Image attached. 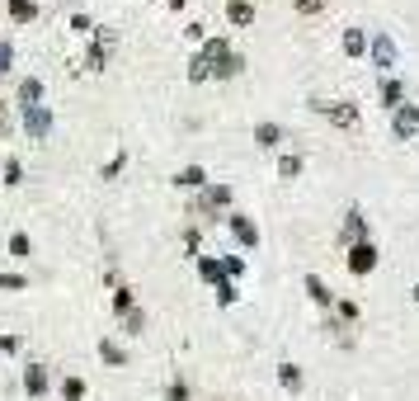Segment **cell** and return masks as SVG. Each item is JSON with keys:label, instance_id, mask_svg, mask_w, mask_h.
Listing matches in <instances>:
<instances>
[{"label": "cell", "instance_id": "cell-1", "mask_svg": "<svg viewBox=\"0 0 419 401\" xmlns=\"http://www.w3.org/2000/svg\"><path fill=\"white\" fill-rule=\"evenodd\" d=\"M24 133L28 137H48L52 133V109L48 104H28L24 109Z\"/></svg>", "mask_w": 419, "mask_h": 401}, {"label": "cell", "instance_id": "cell-2", "mask_svg": "<svg viewBox=\"0 0 419 401\" xmlns=\"http://www.w3.org/2000/svg\"><path fill=\"white\" fill-rule=\"evenodd\" d=\"M24 392L28 397H43V392H48V369H43V364H28L24 369Z\"/></svg>", "mask_w": 419, "mask_h": 401}, {"label": "cell", "instance_id": "cell-3", "mask_svg": "<svg viewBox=\"0 0 419 401\" xmlns=\"http://www.w3.org/2000/svg\"><path fill=\"white\" fill-rule=\"evenodd\" d=\"M108 48H113V33H95V48H90V71H99L108 62Z\"/></svg>", "mask_w": 419, "mask_h": 401}, {"label": "cell", "instance_id": "cell-4", "mask_svg": "<svg viewBox=\"0 0 419 401\" xmlns=\"http://www.w3.org/2000/svg\"><path fill=\"white\" fill-rule=\"evenodd\" d=\"M372 265H377V250H372V245H353V255H349V269H353V274H367Z\"/></svg>", "mask_w": 419, "mask_h": 401}, {"label": "cell", "instance_id": "cell-5", "mask_svg": "<svg viewBox=\"0 0 419 401\" xmlns=\"http://www.w3.org/2000/svg\"><path fill=\"white\" fill-rule=\"evenodd\" d=\"M19 104H43V80H33V76H28V80H19Z\"/></svg>", "mask_w": 419, "mask_h": 401}, {"label": "cell", "instance_id": "cell-6", "mask_svg": "<svg viewBox=\"0 0 419 401\" xmlns=\"http://www.w3.org/2000/svg\"><path fill=\"white\" fill-rule=\"evenodd\" d=\"M10 19H14V24L38 19V5H33V0H10Z\"/></svg>", "mask_w": 419, "mask_h": 401}, {"label": "cell", "instance_id": "cell-7", "mask_svg": "<svg viewBox=\"0 0 419 401\" xmlns=\"http://www.w3.org/2000/svg\"><path fill=\"white\" fill-rule=\"evenodd\" d=\"M415 128H419V109H400V113H396V133L410 137Z\"/></svg>", "mask_w": 419, "mask_h": 401}, {"label": "cell", "instance_id": "cell-8", "mask_svg": "<svg viewBox=\"0 0 419 401\" xmlns=\"http://www.w3.org/2000/svg\"><path fill=\"white\" fill-rule=\"evenodd\" d=\"M320 109H325V113H330V118H335V123H344V128H353V123H358V109H349V104H340V109L320 104Z\"/></svg>", "mask_w": 419, "mask_h": 401}, {"label": "cell", "instance_id": "cell-9", "mask_svg": "<svg viewBox=\"0 0 419 401\" xmlns=\"http://www.w3.org/2000/svg\"><path fill=\"white\" fill-rule=\"evenodd\" d=\"M255 137H260V147H278L283 128H278V123H260V128H255Z\"/></svg>", "mask_w": 419, "mask_h": 401}, {"label": "cell", "instance_id": "cell-10", "mask_svg": "<svg viewBox=\"0 0 419 401\" xmlns=\"http://www.w3.org/2000/svg\"><path fill=\"white\" fill-rule=\"evenodd\" d=\"M175 185H184V189H198V185H203V170H198V165H188V170H179V175H175Z\"/></svg>", "mask_w": 419, "mask_h": 401}, {"label": "cell", "instance_id": "cell-11", "mask_svg": "<svg viewBox=\"0 0 419 401\" xmlns=\"http://www.w3.org/2000/svg\"><path fill=\"white\" fill-rule=\"evenodd\" d=\"M231 232H236V236L245 241V245H255V227H250V222H245V217H240V213L231 217Z\"/></svg>", "mask_w": 419, "mask_h": 401}, {"label": "cell", "instance_id": "cell-12", "mask_svg": "<svg viewBox=\"0 0 419 401\" xmlns=\"http://www.w3.org/2000/svg\"><path fill=\"white\" fill-rule=\"evenodd\" d=\"M208 208H222V203H231V189L226 185H217V189H208V198H203Z\"/></svg>", "mask_w": 419, "mask_h": 401}, {"label": "cell", "instance_id": "cell-13", "mask_svg": "<svg viewBox=\"0 0 419 401\" xmlns=\"http://www.w3.org/2000/svg\"><path fill=\"white\" fill-rule=\"evenodd\" d=\"M61 397H66V401H80V397H85V382H80V377H66V382H61Z\"/></svg>", "mask_w": 419, "mask_h": 401}, {"label": "cell", "instance_id": "cell-14", "mask_svg": "<svg viewBox=\"0 0 419 401\" xmlns=\"http://www.w3.org/2000/svg\"><path fill=\"white\" fill-rule=\"evenodd\" d=\"M231 19H236V24H250V19H255V10H250L245 0H231Z\"/></svg>", "mask_w": 419, "mask_h": 401}, {"label": "cell", "instance_id": "cell-15", "mask_svg": "<svg viewBox=\"0 0 419 401\" xmlns=\"http://www.w3.org/2000/svg\"><path fill=\"white\" fill-rule=\"evenodd\" d=\"M5 185H24V165L19 160H5Z\"/></svg>", "mask_w": 419, "mask_h": 401}, {"label": "cell", "instance_id": "cell-16", "mask_svg": "<svg viewBox=\"0 0 419 401\" xmlns=\"http://www.w3.org/2000/svg\"><path fill=\"white\" fill-rule=\"evenodd\" d=\"M283 387H288V392H297V387H302V373H297V369H292V364H283Z\"/></svg>", "mask_w": 419, "mask_h": 401}, {"label": "cell", "instance_id": "cell-17", "mask_svg": "<svg viewBox=\"0 0 419 401\" xmlns=\"http://www.w3.org/2000/svg\"><path fill=\"white\" fill-rule=\"evenodd\" d=\"M10 255H19V260L28 255V236H24V232H14V236H10Z\"/></svg>", "mask_w": 419, "mask_h": 401}, {"label": "cell", "instance_id": "cell-18", "mask_svg": "<svg viewBox=\"0 0 419 401\" xmlns=\"http://www.w3.org/2000/svg\"><path fill=\"white\" fill-rule=\"evenodd\" d=\"M99 354H104L108 364H123V359H128V354H123V349L113 345V340H104V345H99Z\"/></svg>", "mask_w": 419, "mask_h": 401}, {"label": "cell", "instance_id": "cell-19", "mask_svg": "<svg viewBox=\"0 0 419 401\" xmlns=\"http://www.w3.org/2000/svg\"><path fill=\"white\" fill-rule=\"evenodd\" d=\"M10 66H14V48H10V43H5V38H0V76H5V71H10Z\"/></svg>", "mask_w": 419, "mask_h": 401}, {"label": "cell", "instance_id": "cell-20", "mask_svg": "<svg viewBox=\"0 0 419 401\" xmlns=\"http://www.w3.org/2000/svg\"><path fill=\"white\" fill-rule=\"evenodd\" d=\"M278 170H283V180H292V175L302 170V156H283V165H278Z\"/></svg>", "mask_w": 419, "mask_h": 401}, {"label": "cell", "instance_id": "cell-21", "mask_svg": "<svg viewBox=\"0 0 419 401\" xmlns=\"http://www.w3.org/2000/svg\"><path fill=\"white\" fill-rule=\"evenodd\" d=\"M113 307H118L123 317H128V312H132V293H128V288H118V297H113Z\"/></svg>", "mask_w": 419, "mask_h": 401}, {"label": "cell", "instance_id": "cell-22", "mask_svg": "<svg viewBox=\"0 0 419 401\" xmlns=\"http://www.w3.org/2000/svg\"><path fill=\"white\" fill-rule=\"evenodd\" d=\"M306 288H311L315 302H330V293H325V283H320V279H306Z\"/></svg>", "mask_w": 419, "mask_h": 401}, {"label": "cell", "instance_id": "cell-23", "mask_svg": "<svg viewBox=\"0 0 419 401\" xmlns=\"http://www.w3.org/2000/svg\"><path fill=\"white\" fill-rule=\"evenodd\" d=\"M372 57H382V62H391V43H387V38H377V43H372Z\"/></svg>", "mask_w": 419, "mask_h": 401}, {"label": "cell", "instance_id": "cell-24", "mask_svg": "<svg viewBox=\"0 0 419 401\" xmlns=\"http://www.w3.org/2000/svg\"><path fill=\"white\" fill-rule=\"evenodd\" d=\"M0 288H24V274H0Z\"/></svg>", "mask_w": 419, "mask_h": 401}, {"label": "cell", "instance_id": "cell-25", "mask_svg": "<svg viewBox=\"0 0 419 401\" xmlns=\"http://www.w3.org/2000/svg\"><path fill=\"white\" fill-rule=\"evenodd\" d=\"M320 5H325V0H297V10H302V15H315Z\"/></svg>", "mask_w": 419, "mask_h": 401}, {"label": "cell", "instance_id": "cell-26", "mask_svg": "<svg viewBox=\"0 0 419 401\" xmlns=\"http://www.w3.org/2000/svg\"><path fill=\"white\" fill-rule=\"evenodd\" d=\"M5 123H10V113H5V104H0V128H5Z\"/></svg>", "mask_w": 419, "mask_h": 401}]
</instances>
